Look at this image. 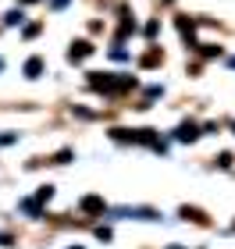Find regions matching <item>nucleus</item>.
I'll list each match as a JSON object with an SVG mask.
<instances>
[{
  "label": "nucleus",
  "instance_id": "4",
  "mask_svg": "<svg viewBox=\"0 0 235 249\" xmlns=\"http://www.w3.org/2000/svg\"><path fill=\"white\" fill-rule=\"evenodd\" d=\"M78 210H82V213H93V217H104V213H107V203L100 199V196H82V199H78Z\"/></svg>",
  "mask_w": 235,
  "mask_h": 249
},
{
  "label": "nucleus",
  "instance_id": "23",
  "mask_svg": "<svg viewBox=\"0 0 235 249\" xmlns=\"http://www.w3.org/2000/svg\"><path fill=\"white\" fill-rule=\"evenodd\" d=\"M232 132H235V121H232Z\"/></svg>",
  "mask_w": 235,
  "mask_h": 249
},
{
  "label": "nucleus",
  "instance_id": "3",
  "mask_svg": "<svg viewBox=\"0 0 235 249\" xmlns=\"http://www.w3.org/2000/svg\"><path fill=\"white\" fill-rule=\"evenodd\" d=\"M199 135H203V128H199L196 121H182V124L175 128V139H178V142H196Z\"/></svg>",
  "mask_w": 235,
  "mask_h": 249
},
{
  "label": "nucleus",
  "instance_id": "6",
  "mask_svg": "<svg viewBox=\"0 0 235 249\" xmlns=\"http://www.w3.org/2000/svg\"><path fill=\"white\" fill-rule=\"evenodd\" d=\"M178 217H182V221H193V224H199V228H210V217H207L199 207H182V210H178Z\"/></svg>",
  "mask_w": 235,
  "mask_h": 249
},
{
  "label": "nucleus",
  "instance_id": "1",
  "mask_svg": "<svg viewBox=\"0 0 235 249\" xmlns=\"http://www.w3.org/2000/svg\"><path fill=\"white\" fill-rule=\"evenodd\" d=\"M114 142H136V146H150L153 153H167V142L157 135L153 128H110Z\"/></svg>",
  "mask_w": 235,
  "mask_h": 249
},
{
  "label": "nucleus",
  "instance_id": "14",
  "mask_svg": "<svg viewBox=\"0 0 235 249\" xmlns=\"http://www.w3.org/2000/svg\"><path fill=\"white\" fill-rule=\"evenodd\" d=\"M96 239L100 242H110V228H107V224H100V228H96Z\"/></svg>",
  "mask_w": 235,
  "mask_h": 249
},
{
  "label": "nucleus",
  "instance_id": "10",
  "mask_svg": "<svg viewBox=\"0 0 235 249\" xmlns=\"http://www.w3.org/2000/svg\"><path fill=\"white\" fill-rule=\"evenodd\" d=\"M39 207H43V203H39L36 196H32V199H21V210H25V213H29V217H39V213H43Z\"/></svg>",
  "mask_w": 235,
  "mask_h": 249
},
{
  "label": "nucleus",
  "instance_id": "7",
  "mask_svg": "<svg viewBox=\"0 0 235 249\" xmlns=\"http://www.w3.org/2000/svg\"><path fill=\"white\" fill-rule=\"evenodd\" d=\"M89 53H93V43H89V39H75L72 50H68V61H86Z\"/></svg>",
  "mask_w": 235,
  "mask_h": 249
},
{
  "label": "nucleus",
  "instance_id": "20",
  "mask_svg": "<svg viewBox=\"0 0 235 249\" xmlns=\"http://www.w3.org/2000/svg\"><path fill=\"white\" fill-rule=\"evenodd\" d=\"M68 249H82V246H68Z\"/></svg>",
  "mask_w": 235,
  "mask_h": 249
},
{
  "label": "nucleus",
  "instance_id": "19",
  "mask_svg": "<svg viewBox=\"0 0 235 249\" xmlns=\"http://www.w3.org/2000/svg\"><path fill=\"white\" fill-rule=\"evenodd\" d=\"M167 249H182V246H167Z\"/></svg>",
  "mask_w": 235,
  "mask_h": 249
},
{
  "label": "nucleus",
  "instance_id": "8",
  "mask_svg": "<svg viewBox=\"0 0 235 249\" xmlns=\"http://www.w3.org/2000/svg\"><path fill=\"white\" fill-rule=\"evenodd\" d=\"M43 75V57H29L25 61V78H39Z\"/></svg>",
  "mask_w": 235,
  "mask_h": 249
},
{
  "label": "nucleus",
  "instance_id": "11",
  "mask_svg": "<svg viewBox=\"0 0 235 249\" xmlns=\"http://www.w3.org/2000/svg\"><path fill=\"white\" fill-rule=\"evenodd\" d=\"M72 157H75V150H61V153H54V157H50L47 164H68Z\"/></svg>",
  "mask_w": 235,
  "mask_h": 249
},
{
  "label": "nucleus",
  "instance_id": "13",
  "mask_svg": "<svg viewBox=\"0 0 235 249\" xmlns=\"http://www.w3.org/2000/svg\"><path fill=\"white\" fill-rule=\"evenodd\" d=\"M21 21H25L21 11H7V15H4V25H21Z\"/></svg>",
  "mask_w": 235,
  "mask_h": 249
},
{
  "label": "nucleus",
  "instance_id": "15",
  "mask_svg": "<svg viewBox=\"0 0 235 249\" xmlns=\"http://www.w3.org/2000/svg\"><path fill=\"white\" fill-rule=\"evenodd\" d=\"M11 142H18V135H15V132H7V135H0V146H11Z\"/></svg>",
  "mask_w": 235,
  "mask_h": 249
},
{
  "label": "nucleus",
  "instance_id": "12",
  "mask_svg": "<svg viewBox=\"0 0 235 249\" xmlns=\"http://www.w3.org/2000/svg\"><path fill=\"white\" fill-rule=\"evenodd\" d=\"M36 199H39V203H50V199H54V185H39V189H36Z\"/></svg>",
  "mask_w": 235,
  "mask_h": 249
},
{
  "label": "nucleus",
  "instance_id": "5",
  "mask_svg": "<svg viewBox=\"0 0 235 249\" xmlns=\"http://www.w3.org/2000/svg\"><path fill=\"white\" fill-rule=\"evenodd\" d=\"M114 213H125V217H139V221H161V210L153 207H121Z\"/></svg>",
  "mask_w": 235,
  "mask_h": 249
},
{
  "label": "nucleus",
  "instance_id": "22",
  "mask_svg": "<svg viewBox=\"0 0 235 249\" xmlns=\"http://www.w3.org/2000/svg\"><path fill=\"white\" fill-rule=\"evenodd\" d=\"M0 71H4V61H0Z\"/></svg>",
  "mask_w": 235,
  "mask_h": 249
},
{
  "label": "nucleus",
  "instance_id": "2",
  "mask_svg": "<svg viewBox=\"0 0 235 249\" xmlns=\"http://www.w3.org/2000/svg\"><path fill=\"white\" fill-rule=\"evenodd\" d=\"M89 86L96 89V93H128V89H136V78L132 75H100V71H89Z\"/></svg>",
  "mask_w": 235,
  "mask_h": 249
},
{
  "label": "nucleus",
  "instance_id": "16",
  "mask_svg": "<svg viewBox=\"0 0 235 249\" xmlns=\"http://www.w3.org/2000/svg\"><path fill=\"white\" fill-rule=\"evenodd\" d=\"M0 246H15V239H11L7 231H0Z\"/></svg>",
  "mask_w": 235,
  "mask_h": 249
},
{
  "label": "nucleus",
  "instance_id": "21",
  "mask_svg": "<svg viewBox=\"0 0 235 249\" xmlns=\"http://www.w3.org/2000/svg\"><path fill=\"white\" fill-rule=\"evenodd\" d=\"M228 64H232V68H235V57H232V61H228Z\"/></svg>",
  "mask_w": 235,
  "mask_h": 249
},
{
  "label": "nucleus",
  "instance_id": "18",
  "mask_svg": "<svg viewBox=\"0 0 235 249\" xmlns=\"http://www.w3.org/2000/svg\"><path fill=\"white\" fill-rule=\"evenodd\" d=\"M21 4H36V0H21Z\"/></svg>",
  "mask_w": 235,
  "mask_h": 249
},
{
  "label": "nucleus",
  "instance_id": "17",
  "mask_svg": "<svg viewBox=\"0 0 235 249\" xmlns=\"http://www.w3.org/2000/svg\"><path fill=\"white\" fill-rule=\"evenodd\" d=\"M64 4H68V0H54V7H64Z\"/></svg>",
  "mask_w": 235,
  "mask_h": 249
},
{
  "label": "nucleus",
  "instance_id": "9",
  "mask_svg": "<svg viewBox=\"0 0 235 249\" xmlns=\"http://www.w3.org/2000/svg\"><path fill=\"white\" fill-rule=\"evenodd\" d=\"M161 61H164V53H161V50H157V47H153L150 53H143V61H139V64H143V68H157V64H161Z\"/></svg>",
  "mask_w": 235,
  "mask_h": 249
}]
</instances>
